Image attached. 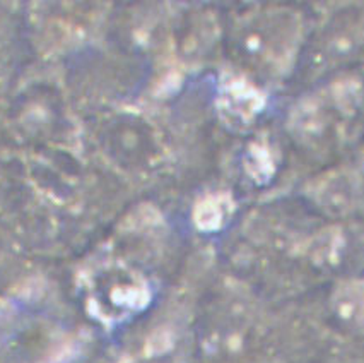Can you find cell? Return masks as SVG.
Returning <instances> with one entry per match:
<instances>
[{
	"label": "cell",
	"instance_id": "cell-1",
	"mask_svg": "<svg viewBox=\"0 0 364 363\" xmlns=\"http://www.w3.org/2000/svg\"><path fill=\"white\" fill-rule=\"evenodd\" d=\"M336 312L341 319L364 329V283H347L338 288Z\"/></svg>",
	"mask_w": 364,
	"mask_h": 363
}]
</instances>
